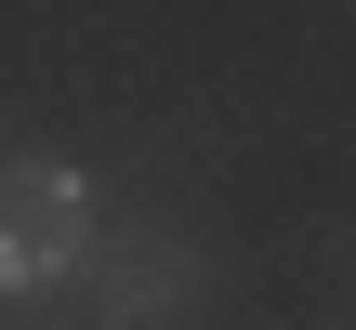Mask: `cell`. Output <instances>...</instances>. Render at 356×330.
I'll use <instances>...</instances> for the list:
<instances>
[{"instance_id":"obj_1","label":"cell","mask_w":356,"mask_h":330,"mask_svg":"<svg viewBox=\"0 0 356 330\" xmlns=\"http://www.w3.org/2000/svg\"><path fill=\"white\" fill-rule=\"evenodd\" d=\"M92 238H106L92 172L53 159V146H13V159H0V304L79 291V278H92Z\"/></svg>"},{"instance_id":"obj_2","label":"cell","mask_w":356,"mask_h":330,"mask_svg":"<svg viewBox=\"0 0 356 330\" xmlns=\"http://www.w3.org/2000/svg\"><path fill=\"white\" fill-rule=\"evenodd\" d=\"M198 251L172 238V225H106L92 238V278H79V317L92 330H172L185 304H198Z\"/></svg>"},{"instance_id":"obj_3","label":"cell","mask_w":356,"mask_h":330,"mask_svg":"<svg viewBox=\"0 0 356 330\" xmlns=\"http://www.w3.org/2000/svg\"><path fill=\"white\" fill-rule=\"evenodd\" d=\"M66 330H92V317H66Z\"/></svg>"},{"instance_id":"obj_4","label":"cell","mask_w":356,"mask_h":330,"mask_svg":"<svg viewBox=\"0 0 356 330\" xmlns=\"http://www.w3.org/2000/svg\"><path fill=\"white\" fill-rule=\"evenodd\" d=\"M0 159H13V146H0Z\"/></svg>"}]
</instances>
